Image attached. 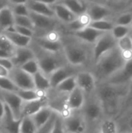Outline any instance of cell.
Masks as SVG:
<instances>
[{
  "mask_svg": "<svg viewBox=\"0 0 132 133\" xmlns=\"http://www.w3.org/2000/svg\"><path fill=\"white\" fill-rule=\"evenodd\" d=\"M61 42L67 62L75 66L90 70L93 65V44L86 43L62 28Z\"/></svg>",
  "mask_w": 132,
  "mask_h": 133,
  "instance_id": "6da1fadb",
  "label": "cell"
},
{
  "mask_svg": "<svg viewBox=\"0 0 132 133\" xmlns=\"http://www.w3.org/2000/svg\"><path fill=\"white\" fill-rule=\"evenodd\" d=\"M128 92V86H117L108 83L96 84L95 94L100 101L105 117L116 120Z\"/></svg>",
  "mask_w": 132,
  "mask_h": 133,
  "instance_id": "7a4b0ae2",
  "label": "cell"
},
{
  "mask_svg": "<svg viewBox=\"0 0 132 133\" xmlns=\"http://www.w3.org/2000/svg\"><path fill=\"white\" fill-rule=\"evenodd\" d=\"M125 64L120 50L116 47L100 57L92 66L90 72L94 76L96 83H103L118 72Z\"/></svg>",
  "mask_w": 132,
  "mask_h": 133,
  "instance_id": "3957f363",
  "label": "cell"
},
{
  "mask_svg": "<svg viewBox=\"0 0 132 133\" xmlns=\"http://www.w3.org/2000/svg\"><path fill=\"white\" fill-rule=\"evenodd\" d=\"M30 48L33 52L34 58L38 63L40 70L47 76H50V75L58 68L68 63L62 51H47L39 47L33 41H31Z\"/></svg>",
  "mask_w": 132,
  "mask_h": 133,
  "instance_id": "277c9868",
  "label": "cell"
},
{
  "mask_svg": "<svg viewBox=\"0 0 132 133\" xmlns=\"http://www.w3.org/2000/svg\"><path fill=\"white\" fill-rule=\"evenodd\" d=\"M80 111L86 122L88 129L98 128L100 122L105 118L100 101L95 93L86 96L84 104Z\"/></svg>",
  "mask_w": 132,
  "mask_h": 133,
  "instance_id": "5b68a950",
  "label": "cell"
},
{
  "mask_svg": "<svg viewBox=\"0 0 132 133\" xmlns=\"http://www.w3.org/2000/svg\"><path fill=\"white\" fill-rule=\"evenodd\" d=\"M29 16L31 19L33 26V37L41 36L51 30H60L63 27V25L55 17L36 14L31 12H30Z\"/></svg>",
  "mask_w": 132,
  "mask_h": 133,
  "instance_id": "8992f818",
  "label": "cell"
},
{
  "mask_svg": "<svg viewBox=\"0 0 132 133\" xmlns=\"http://www.w3.org/2000/svg\"><path fill=\"white\" fill-rule=\"evenodd\" d=\"M68 95V94L58 91L55 88H51L46 92L47 107L61 117H67L71 112L67 105Z\"/></svg>",
  "mask_w": 132,
  "mask_h": 133,
  "instance_id": "52a82bcc",
  "label": "cell"
},
{
  "mask_svg": "<svg viewBox=\"0 0 132 133\" xmlns=\"http://www.w3.org/2000/svg\"><path fill=\"white\" fill-rule=\"evenodd\" d=\"M117 47V40L110 32L103 33L93 44V64L103 55Z\"/></svg>",
  "mask_w": 132,
  "mask_h": 133,
  "instance_id": "ba28073f",
  "label": "cell"
},
{
  "mask_svg": "<svg viewBox=\"0 0 132 133\" xmlns=\"http://www.w3.org/2000/svg\"><path fill=\"white\" fill-rule=\"evenodd\" d=\"M86 12L93 21L103 19L114 20V17L121 12L115 10L106 4L95 2H88V8Z\"/></svg>",
  "mask_w": 132,
  "mask_h": 133,
  "instance_id": "9c48e42d",
  "label": "cell"
},
{
  "mask_svg": "<svg viewBox=\"0 0 132 133\" xmlns=\"http://www.w3.org/2000/svg\"><path fill=\"white\" fill-rule=\"evenodd\" d=\"M62 118L66 133H85L88 129L86 122L80 110L71 111L67 117Z\"/></svg>",
  "mask_w": 132,
  "mask_h": 133,
  "instance_id": "30bf717a",
  "label": "cell"
},
{
  "mask_svg": "<svg viewBox=\"0 0 132 133\" xmlns=\"http://www.w3.org/2000/svg\"><path fill=\"white\" fill-rule=\"evenodd\" d=\"M9 78L18 90L35 89L33 76L26 73L19 67H14L9 71Z\"/></svg>",
  "mask_w": 132,
  "mask_h": 133,
  "instance_id": "8fae6325",
  "label": "cell"
},
{
  "mask_svg": "<svg viewBox=\"0 0 132 133\" xmlns=\"http://www.w3.org/2000/svg\"><path fill=\"white\" fill-rule=\"evenodd\" d=\"M82 70H86V69H83L78 66L72 65L69 63L58 68L53 73H51L49 76L51 88H54L61 81L69 77L76 76Z\"/></svg>",
  "mask_w": 132,
  "mask_h": 133,
  "instance_id": "7c38bea8",
  "label": "cell"
},
{
  "mask_svg": "<svg viewBox=\"0 0 132 133\" xmlns=\"http://www.w3.org/2000/svg\"><path fill=\"white\" fill-rule=\"evenodd\" d=\"M76 85L86 96L95 93L96 88V81L89 70H82L75 76Z\"/></svg>",
  "mask_w": 132,
  "mask_h": 133,
  "instance_id": "4fadbf2b",
  "label": "cell"
},
{
  "mask_svg": "<svg viewBox=\"0 0 132 133\" xmlns=\"http://www.w3.org/2000/svg\"><path fill=\"white\" fill-rule=\"evenodd\" d=\"M132 80V59L126 62L124 66L103 83L117 86H128Z\"/></svg>",
  "mask_w": 132,
  "mask_h": 133,
  "instance_id": "5bb4252c",
  "label": "cell"
},
{
  "mask_svg": "<svg viewBox=\"0 0 132 133\" xmlns=\"http://www.w3.org/2000/svg\"><path fill=\"white\" fill-rule=\"evenodd\" d=\"M2 100L9 108L16 119H20L21 108L23 101L15 93L12 91H2Z\"/></svg>",
  "mask_w": 132,
  "mask_h": 133,
  "instance_id": "9a60e30c",
  "label": "cell"
},
{
  "mask_svg": "<svg viewBox=\"0 0 132 133\" xmlns=\"http://www.w3.org/2000/svg\"><path fill=\"white\" fill-rule=\"evenodd\" d=\"M20 119H16L9 108L5 105V111L0 121L1 133H19Z\"/></svg>",
  "mask_w": 132,
  "mask_h": 133,
  "instance_id": "2e32d148",
  "label": "cell"
},
{
  "mask_svg": "<svg viewBox=\"0 0 132 133\" xmlns=\"http://www.w3.org/2000/svg\"><path fill=\"white\" fill-rule=\"evenodd\" d=\"M47 106V101L46 95L40 97L38 99L30 101H23L21 108L20 118L23 117L32 116L41 108Z\"/></svg>",
  "mask_w": 132,
  "mask_h": 133,
  "instance_id": "e0dca14e",
  "label": "cell"
},
{
  "mask_svg": "<svg viewBox=\"0 0 132 133\" xmlns=\"http://www.w3.org/2000/svg\"><path fill=\"white\" fill-rule=\"evenodd\" d=\"M32 58H34V55L30 46L16 48L11 57L14 67H21L24 63Z\"/></svg>",
  "mask_w": 132,
  "mask_h": 133,
  "instance_id": "ac0fdd59",
  "label": "cell"
},
{
  "mask_svg": "<svg viewBox=\"0 0 132 133\" xmlns=\"http://www.w3.org/2000/svg\"><path fill=\"white\" fill-rule=\"evenodd\" d=\"M54 17L62 24L66 25L72 22L74 19H75L76 16L65 5L61 2L55 3L51 5Z\"/></svg>",
  "mask_w": 132,
  "mask_h": 133,
  "instance_id": "d6986e66",
  "label": "cell"
},
{
  "mask_svg": "<svg viewBox=\"0 0 132 133\" xmlns=\"http://www.w3.org/2000/svg\"><path fill=\"white\" fill-rule=\"evenodd\" d=\"M86 100L85 94L79 88L75 87L68 95L67 105L70 111H79L82 108Z\"/></svg>",
  "mask_w": 132,
  "mask_h": 133,
  "instance_id": "ffe728a7",
  "label": "cell"
},
{
  "mask_svg": "<svg viewBox=\"0 0 132 133\" xmlns=\"http://www.w3.org/2000/svg\"><path fill=\"white\" fill-rule=\"evenodd\" d=\"M92 19L87 12L79 15L75 17L72 22L66 25H63V30L66 32L75 33L79 30L84 29L86 26H89Z\"/></svg>",
  "mask_w": 132,
  "mask_h": 133,
  "instance_id": "44dd1931",
  "label": "cell"
},
{
  "mask_svg": "<svg viewBox=\"0 0 132 133\" xmlns=\"http://www.w3.org/2000/svg\"><path fill=\"white\" fill-rule=\"evenodd\" d=\"M26 4L29 9V11L31 12L54 17V11L51 5L37 0H28Z\"/></svg>",
  "mask_w": 132,
  "mask_h": 133,
  "instance_id": "7402d4cb",
  "label": "cell"
},
{
  "mask_svg": "<svg viewBox=\"0 0 132 133\" xmlns=\"http://www.w3.org/2000/svg\"><path fill=\"white\" fill-rule=\"evenodd\" d=\"M69 33V32H68ZM74 34L75 37H79V39L82 40L83 41L89 43L90 44H93L96 40L103 34V32H100L97 30H95L94 28L91 26H86L84 29L79 30L75 33H71Z\"/></svg>",
  "mask_w": 132,
  "mask_h": 133,
  "instance_id": "603a6c76",
  "label": "cell"
},
{
  "mask_svg": "<svg viewBox=\"0 0 132 133\" xmlns=\"http://www.w3.org/2000/svg\"><path fill=\"white\" fill-rule=\"evenodd\" d=\"M14 26V14L10 6H6L0 11V33L12 29Z\"/></svg>",
  "mask_w": 132,
  "mask_h": 133,
  "instance_id": "cb8c5ba5",
  "label": "cell"
},
{
  "mask_svg": "<svg viewBox=\"0 0 132 133\" xmlns=\"http://www.w3.org/2000/svg\"><path fill=\"white\" fill-rule=\"evenodd\" d=\"M2 34H4L10 40V41L14 44V46L16 48H19V47H29L30 43H31V41H32V38L31 37L23 36V35L17 33L16 31H15L12 29L9 30L7 31H5Z\"/></svg>",
  "mask_w": 132,
  "mask_h": 133,
  "instance_id": "d4e9b609",
  "label": "cell"
},
{
  "mask_svg": "<svg viewBox=\"0 0 132 133\" xmlns=\"http://www.w3.org/2000/svg\"><path fill=\"white\" fill-rule=\"evenodd\" d=\"M68 7L76 16L86 13L88 8L86 0H61L59 2Z\"/></svg>",
  "mask_w": 132,
  "mask_h": 133,
  "instance_id": "484cf974",
  "label": "cell"
},
{
  "mask_svg": "<svg viewBox=\"0 0 132 133\" xmlns=\"http://www.w3.org/2000/svg\"><path fill=\"white\" fill-rule=\"evenodd\" d=\"M34 88L42 92H47L51 88L49 76H46L40 70L33 76Z\"/></svg>",
  "mask_w": 132,
  "mask_h": 133,
  "instance_id": "4316f807",
  "label": "cell"
},
{
  "mask_svg": "<svg viewBox=\"0 0 132 133\" xmlns=\"http://www.w3.org/2000/svg\"><path fill=\"white\" fill-rule=\"evenodd\" d=\"M54 113V112L49 107L46 106L30 117L32 118L33 121L34 122L36 126L38 129L43 125H44L47 122H48V120L51 118Z\"/></svg>",
  "mask_w": 132,
  "mask_h": 133,
  "instance_id": "83f0119b",
  "label": "cell"
},
{
  "mask_svg": "<svg viewBox=\"0 0 132 133\" xmlns=\"http://www.w3.org/2000/svg\"><path fill=\"white\" fill-rule=\"evenodd\" d=\"M99 133H119L118 125L114 118L105 117L98 125Z\"/></svg>",
  "mask_w": 132,
  "mask_h": 133,
  "instance_id": "f1b7e54d",
  "label": "cell"
},
{
  "mask_svg": "<svg viewBox=\"0 0 132 133\" xmlns=\"http://www.w3.org/2000/svg\"><path fill=\"white\" fill-rule=\"evenodd\" d=\"M23 101H30L46 95V92H42L36 89L30 90H17L15 92Z\"/></svg>",
  "mask_w": 132,
  "mask_h": 133,
  "instance_id": "f546056e",
  "label": "cell"
},
{
  "mask_svg": "<svg viewBox=\"0 0 132 133\" xmlns=\"http://www.w3.org/2000/svg\"><path fill=\"white\" fill-rule=\"evenodd\" d=\"M115 23L113 19H98V20H93L91 21L89 26L94 28L103 33L110 32L113 27L114 26Z\"/></svg>",
  "mask_w": 132,
  "mask_h": 133,
  "instance_id": "4dcf8cb0",
  "label": "cell"
},
{
  "mask_svg": "<svg viewBox=\"0 0 132 133\" xmlns=\"http://www.w3.org/2000/svg\"><path fill=\"white\" fill-rule=\"evenodd\" d=\"M119 133H132V111L116 120Z\"/></svg>",
  "mask_w": 132,
  "mask_h": 133,
  "instance_id": "1f68e13d",
  "label": "cell"
},
{
  "mask_svg": "<svg viewBox=\"0 0 132 133\" xmlns=\"http://www.w3.org/2000/svg\"><path fill=\"white\" fill-rule=\"evenodd\" d=\"M131 111H132V80L128 86V92H127L126 97L124 101L121 111H120L117 118H116V120H117L121 117L124 116L125 114L128 113Z\"/></svg>",
  "mask_w": 132,
  "mask_h": 133,
  "instance_id": "d6a6232c",
  "label": "cell"
},
{
  "mask_svg": "<svg viewBox=\"0 0 132 133\" xmlns=\"http://www.w3.org/2000/svg\"><path fill=\"white\" fill-rule=\"evenodd\" d=\"M76 87H77V85H76V80H75V76L69 77V78L61 81L54 88L58 91H61V92H63L65 94H69Z\"/></svg>",
  "mask_w": 132,
  "mask_h": 133,
  "instance_id": "836d02e7",
  "label": "cell"
},
{
  "mask_svg": "<svg viewBox=\"0 0 132 133\" xmlns=\"http://www.w3.org/2000/svg\"><path fill=\"white\" fill-rule=\"evenodd\" d=\"M37 127L30 116L21 118L19 125V133H36Z\"/></svg>",
  "mask_w": 132,
  "mask_h": 133,
  "instance_id": "e575fe53",
  "label": "cell"
},
{
  "mask_svg": "<svg viewBox=\"0 0 132 133\" xmlns=\"http://www.w3.org/2000/svg\"><path fill=\"white\" fill-rule=\"evenodd\" d=\"M132 21V12L129 10H124L119 12L114 19L115 24L128 26H129Z\"/></svg>",
  "mask_w": 132,
  "mask_h": 133,
  "instance_id": "d590c367",
  "label": "cell"
},
{
  "mask_svg": "<svg viewBox=\"0 0 132 133\" xmlns=\"http://www.w3.org/2000/svg\"><path fill=\"white\" fill-rule=\"evenodd\" d=\"M110 34L117 41H118L119 39L129 35L131 34V30H130V27L128 26L115 24L113 29L111 30Z\"/></svg>",
  "mask_w": 132,
  "mask_h": 133,
  "instance_id": "8d00e7d4",
  "label": "cell"
},
{
  "mask_svg": "<svg viewBox=\"0 0 132 133\" xmlns=\"http://www.w3.org/2000/svg\"><path fill=\"white\" fill-rule=\"evenodd\" d=\"M19 68H21L24 72H26V73H28V74H30L31 76H33L34 74H36L37 72L40 71L38 63H37V60L35 59V58L29 60L28 62L24 63Z\"/></svg>",
  "mask_w": 132,
  "mask_h": 133,
  "instance_id": "74e56055",
  "label": "cell"
},
{
  "mask_svg": "<svg viewBox=\"0 0 132 133\" xmlns=\"http://www.w3.org/2000/svg\"><path fill=\"white\" fill-rule=\"evenodd\" d=\"M0 48L9 52L12 55L16 47L14 44L10 41V40L2 33L0 34Z\"/></svg>",
  "mask_w": 132,
  "mask_h": 133,
  "instance_id": "f35d334b",
  "label": "cell"
},
{
  "mask_svg": "<svg viewBox=\"0 0 132 133\" xmlns=\"http://www.w3.org/2000/svg\"><path fill=\"white\" fill-rule=\"evenodd\" d=\"M117 47L120 51H132V38L131 34L117 41Z\"/></svg>",
  "mask_w": 132,
  "mask_h": 133,
  "instance_id": "ab89813d",
  "label": "cell"
},
{
  "mask_svg": "<svg viewBox=\"0 0 132 133\" xmlns=\"http://www.w3.org/2000/svg\"><path fill=\"white\" fill-rule=\"evenodd\" d=\"M14 16H28L30 13L29 9L26 3L16 4L9 5Z\"/></svg>",
  "mask_w": 132,
  "mask_h": 133,
  "instance_id": "60d3db41",
  "label": "cell"
},
{
  "mask_svg": "<svg viewBox=\"0 0 132 133\" xmlns=\"http://www.w3.org/2000/svg\"><path fill=\"white\" fill-rule=\"evenodd\" d=\"M14 25L26 26L33 30L31 19L28 16H14Z\"/></svg>",
  "mask_w": 132,
  "mask_h": 133,
  "instance_id": "b9f144b4",
  "label": "cell"
},
{
  "mask_svg": "<svg viewBox=\"0 0 132 133\" xmlns=\"http://www.w3.org/2000/svg\"><path fill=\"white\" fill-rule=\"evenodd\" d=\"M0 90L2 91L16 92L18 89L9 77H4V78L0 77Z\"/></svg>",
  "mask_w": 132,
  "mask_h": 133,
  "instance_id": "7bdbcfd3",
  "label": "cell"
},
{
  "mask_svg": "<svg viewBox=\"0 0 132 133\" xmlns=\"http://www.w3.org/2000/svg\"><path fill=\"white\" fill-rule=\"evenodd\" d=\"M56 116H57V114L54 112L53 115L51 116V118L48 120V122H47L44 125H43L42 126L37 129L36 133H51V130H52Z\"/></svg>",
  "mask_w": 132,
  "mask_h": 133,
  "instance_id": "ee69618b",
  "label": "cell"
},
{
  "mask_svg": "<svg viewBox=\"0 0 132 133\" xmlns=\"http://www.w3.org/2000/svg\"><path fill=\"white\" fill-rule=\"evenodd\" d=\"M51 133H66L65 128H64V124H63V118L60 115L57 114Z\"/></svg>",
  "mask_w": 132,
  "mask_h": 133,
  "instance_id": "f6af8a7d",
  "label": "cell"
},
{
  "mask_svg": "<svg viewBox=\"0 0 132 133\" xmlns=\"http://www.w3.org/2000/svg\"><path fill=\"white\" fill-rule=\"evenodd\" d=\"M12 30H14L17 33H19L23 36H26V37H29L33 38V37L34 36V30L31 28L22 26H18V25H14L12 27Z\"/></svg>",
  "mask_w": 132,
  "mask_h": 133,
  "instance_id": "bcb514c9",
  "label": "cell"
},
{
  "mask_svg": "<svg viewBox=\"0 0 132 133\" xmlns=\"http://www.w3.org/2000/svg\"><path fill=\"white\" fill-rule=\"evenodd\" d=\"M0 65L5 67L6 69L10 71L14 68V65L11 60V58H0Z\"/></svg>",
  "mask_w": 132,
  "mask_h": 133,
  "instance_id": "7dc6e473",
  "label": "cell"
},
{
  "mask_svg": "<svg viewBox=\"0 0 132 133\" xmlns=\"http://www.w3.org/2000/svg\"><path fill=\"white\" fill-rule=\"evenodd\" d=\"M9 71L6 69L5 67H3L2 65H0V77L1 78L9 77Z\"/></svg>",
  "mask_w": 132,
  "mask_h": 133,
  "instance_id": "c3c4849f",
  "label": "cell"
},
{
  "mask_svg": "<svg viewBox=\"0 0 132 133\" xmlns=\"http://www.w3.org/2000/svg\"><path fill=\"white\" fill-rule=\"evenodd\" d=\"M5 104L2 101V100L0 98V121L5 114Z\"/></svg>",
  "mask_w": 132,
  "mask_h": 133,
  "instance_id": "681fc988",
  "label": "cell"
},
{
  "mask_svg": "<svg viewBox=\"0 0 132 133\" xmlns=\"http://www.w3.org/2000/svg\"><path fill=\"white\" fill-rule=\"evenodd\" d=\"M37 1H40V2H42L45 4H47L49 5H52L55 3H58L59 2H61V0H37Z\"/></svg>",
  "mask_w": 132,
  "mask_h": 133,
  "instance_id": "f907efd6",
  "label": "cell"
},
{
  "mask_svg": "<svg viewBox=\"0 0 132 133\" xmlns=\"http://www.w3.org/2000/svg\"><path fill=\"white\" fill-rule=\"evenodd\" d=\"M11 57H12L11 54L0 48V58H11Z\"/></svg>",
  "mask_w": 132,
  "mask_h": 133,
  "instance_id": "816d5d0a",
  "label": "cell"
},
{
  "mask_svg": "<svg viewBox=\"0 0 132 133\" xmlns=\"http://www.w3.org/2000/svg\"><path fill=\"white\" fill-rule=\"evenodd\" d=\"M9 5H16V4H23V3H26L28 0H8Z\"/></svg>",
  "mask_w": 132,
  "mask_h": 133,
  "instance_id": "f5cc1de1",
  "label": "cell"
},
{
  "mask_svg": "<svg viewBox=\"0 0 132 133\" xmlns=\"http://www.w3.org/2000/svg\"><path fill=\"white\" fill-rule=\"evenodd\" d=\"M9 1L8 0H0V11L6 7V6H9Z\"/></svg>",
  "mask_w": 132,
  "mask_h": 133,
  "instance_id": "db71d44e",
  "label": "cell"
},
{
  "mask_svg": "<svg viewBox=\"0 0 132 133\" xmlns=\"http://www.w3.org/2000/svg\"><path fill=\"white\" fill-rule=\"evenodd\" d=\"M85 133H99L98 132V128H94V129H88Z\"/></svg>",
  "mask_w": 132,
  "mask_h": 133,
  "instance_id": "11a10c76",
  "label": "cell"
},
{
  "mask_svg": "<svg viewBox=\"0 0 132 133\" xmlns=\"http://www.w3.org/2000/svg\"><path fill=\"white\" fill-rule=\"evenodd\" d=\"M86 1H88V2H100V3L106 4V0H86Z\"/></svg>",
  "mask_w": 132,
  "mask_h": 133,
  "instance_id": "9f6ffc18",
  "label": "cell"
},
{
  "mask_svg": "<svg viewBox=\"0 0 132 133\" xmlns=\"http://www.w3.org/2000/svg\"><path fill=\"white\" fill-rule=\"evenodd\" d=\"M126 10H129V11H131L132 12V2L128 6V8L126 9Z\"/></svg>",
  "mask_w": 132,
  "mask_h": 133,
  "instance_id": "6f0895ef",
  "label": "cell"
},
{
  "mask_svg": "<svg viewBox=\"0 0 132 133\" xmlns=\"http://www.w3.org/2000/svg\"><path fill=\"white\" fill-rule=\"evenodd\" d=\"M129 27H130L131 34H132V21H131V24H130V26H129Z\"/></svg>",
  "mask_w": 132,
  "mask_h": 133,
  "instance_id": "680465c9",
  "label": "cell"
},
{
  "mask_svg": "<svg viewBox=\"0 0 132 133\" xmlns=\"http://www.w3.org/2000/svg\"><path fill=\"white\" fill-rule=\"evenodd\" d=\"M2 90H0V98H1V99H2Z\"/></svg>",
  "mask_w": 132,
  "mask_h": 133,
  "instance_id": "91938a15",
  "label": "cell"
},
{
  "mask_svg": "<svg viewBox=\"0 0 132 133\" xmlns=\"http://www.w3.org/2000/svg\"><path fill=\"white\" fill-rule=\"evenodd\" d=\"M131 38H132V34H131Z\"/></svg>",
  "mask_w": 132,
  "mask_h": 133,
  "instance_id": "94428289",
  "label": "cell"
},
{
  "mask_svg": "<svg viewBox=\"0 0 132 133\" xmlns=\"http://www.w3.org/2000/svg\"><path fill=\"white\" fill-rule=\"evenodd\" d=\"M131 2H132V0H131ZM131 3H130V4H131Z\"/></svg>",
  "mask_w": 132,
  "mask_h": 133,
  "instance_id": "6125c7cd",
  "label": "cell"
},
{
  "mask_svg": "<svg viewBox=\"0 0 132 133\" xmlns=\"http://www.w3.org/2000/svg\"><path fill=\"white\" fill-rule=\"evenodd\" d=\"M0 34H1V33H0Z\"/></svg>",
  "mask_w": 132,
  "mask_h": 133,
  "instance_id": "be15d7a7",
  "label": "cell"
},
{
  "mask_svg": "<svg viewBox=\"0 0 132 133\" xmlns=\"http://www.w3.org/2000/svg\"><path fill=\"white\" fill-rule=\"evenodd\" d=\"M0 133H1V132H0Z\"/></svg>",
  "mask_w": 132,
  "mask_h": 133,
  "instance_id": "e7e4bbea",
  "label": "cell"
}]
</instances>
